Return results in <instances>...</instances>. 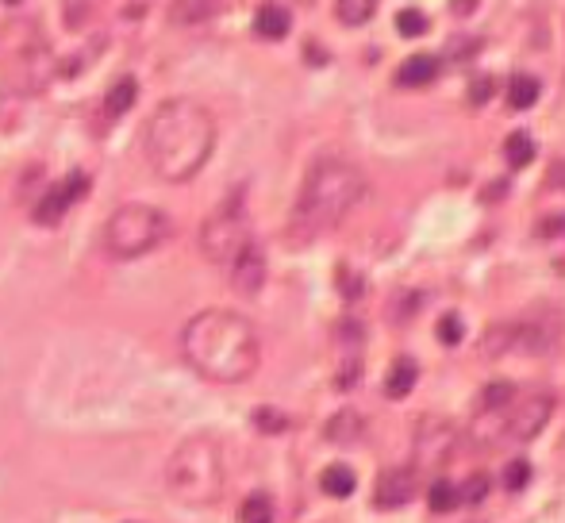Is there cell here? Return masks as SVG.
<instances>
[{"label": "cell", "mask_w": 565, "mask_h": 523, "mask_svg": "<svg viewBox=\"0 0 565 523\" xmlns=\"http://www.w3.org/2000/svg\"><path fill=\"white\" fill-rule=\"evenodd\" d=\"M181 358L212 385H239L258 370L262 339L243 312L204 308L181 327Z\"/></svg>", "instance_id": "obj_1"}, {"label": "cell", "mask_w": 565, "mask_h": 523, "mask_svg": "<svg viewBox=\"0 0 565 523\" xmlns=\"http://www.w3.org/2000/svg\"><path fill=\"white\" fill-rule=\"evenodd\" d=\"M212 150H216V120L200 100H166L154 108V116L143 127L147 166L170 185L193 181L208 166Z\"/></svg>", "instance_id": "obj_2"}, {"label": "cell", "mask_w": 565, "mask_h": 523, "mask_svg": "<svg viewBox=\"0 0 565 523\" xmlns=\"http://www.w3.org/2000/svg\"><path fill=\"white\" fill-rule=\"evenodd\" d=\"M366 197V174L339 154H323L308 166L293 208V239L312 243L323 231L339 227Z\"/></svg>", "instance_id": "obj_3"}, {"label": "cell", "mask_w": 565, "mask_h": 523, "mask_svg": "<svg viewBox=\"0 0 565 523\" xmlns=\"http://www.w3.org/2000/svg\"><path fill=\"white\" fill-rule=\"evenodd\" d=\"M223 447L216 435H189L166 462V489L185 508H212L223 497Z\"/></svg>", "instance_id": "obj_4"}, {"label": "cell", "mask_w": 565, "mask_h": 523, "mask_svg": "<svg viewBox=\"0 0 565 523\" xmlns=\"http://www.w3.org/2000/svg\"><path fill=\"white\" fill-rule=\"evenodd\" d=\"M170 239V216L154 204H120L100 231V247L112 262H135Z\"/></svg>", "instance_id": "obj_5"}, {"label": "cell", "mask_w": 565, "mask_h": 523, "mask_svg": "<svg viewBox=\"0 0 565 523\" xmlns=\"http://www.w3.org/2000/svg\"><path fill=\"white\" fill-rule=\"evenodd\" d=\"M250 224H246V212H243V193L227 197L204 220L200 227V254L212 262V266H231V258L250 243Z\"/></svg>", "instance_id": "obj_6"}, {"label": "cell", "mask_w": 565, "mask_h": 523, "mask_svg": "<svg viewBox=\"0 0 565 523\" xmlns=\"http://www.w3.org/2000/svg\"><path fill=\"white\" fill-rule=\"evenodd\" d=\"M554 347V331L542 324H527V320H516V324H492L481 339V350L489 358H504V354H546Z\"/></svg>", "instance_id": "obj_7"}, {"label": "cell", "mask_w": 565, "mask_h": 523, "mask_svg": "<svg viewBox=\"0 0 565 523\" xmlns=\"http://www.w3.org/2000/svg\"><path fill=\"white\" fill-rule=\"evenodd\" d=\"M554 393H527V397H516L508 404V412H504V439H512V443H531L535 435H539L542 427L550 424V416H554Z\"/></svg>", "instance_id": "obj_8"}, {"label": "cell", "mask_w": 565, "mask_h": 523, "mask_svg": "<svg viewBox=\"0 0 565 523\" xmlns=\"http://www.w3.org/2000/svg\"><path fill=\"white\" fill-rule=\"evenodd\" d=\"M454 447H458V427H454V420L423 416L416 424V431H412V450H416L419 470H439V466H446Z\"/></svg>", "instance_id": "obj_9"}, {"label": "cell", "mask_w": 565, "mask_h": 523, "mask_svg": "<svg viewBox=\"0 0 565 523\" xmlns=\"http://www.w3.org/2000/svg\"><path fill=\"white\" fill-rule=\"evenodd\" d=\"M85 193H89V177L81 174V170H77V174H70L66 181H54L47 193L35 200V208H31V220H35L39 227L62 224V220H66V212H70V208H74V204L85 197Z\"/></svg>", "instance_id": "obj_10"}, {"label": "cell", "mask_w": 565, "mask_h": 523, "mask_svg": "<svg viewBox=\"0 0 565 523\" xmlns=\"http://www.w3.org/2000/svg\"><path fill=\"white\" fill-rule=\"evenodd\" d=\"M266 274H270L266 250L258 247L254 239H250V243L231 258V266H227L231 289H235L239 297H258V293H262V285H266Z\"/></svg>", "instance_id": "obj_11"}, {"label": "cell", "mask_w": 565, "mask_h": 523, "mask_svg": "<svg viewBox=\"0 0 565 523\" xmlns=\"http://www.w3.org/2000/svg\"><path fill=\"white\" fill-rule=\"evenodd\" d=\"M419 493V477L412 466H393V470H385V474L377 477V485H373V504L377 508H404V504H412Z\"/></svg>", "instance_id": "obj_12"}, {"label": "cell", "mask_w": 565, "mask_h": 523, "mask_svg": "<svg viewBox=\"0 0 565 523\" xmlns=\"http://www.w3.org/2000/svg\"><path fill=\"white\" fill-rule=\"evenodd\" d=\"M366 435V416L362 412H354V408H343V412H335L327 427H323V439L327 443H339V447H350V443H358Z\"/></svg>", "instance_id": "obj_13"}, {"label": "cell", "mask_w": 565, "mask_h": 523, "mask_svg": "<svg viewBox=\"0 0 565 523\" xmlns=\"http://www.w3.org/2000/svg\"><path fill=\"white\" fill-rule=\"evenodd\" d=\"M223 8V0H173L170 4V20L177 27H197L216 20Z\"/></svg>", "instance_id": "obj_14"}, {"label": "cell", "mask_w": 565, "mask_h": 523, "mask_svg": "<svg viewBox=\"0 0 565 523\" xmlns=\"http://www.w3.org/2000/svg\"><path fill=\"white\" fill-rule=\"evenodd\" d=\"M289 27H293V16H289V8L285 4H262L258 12H254V31H258V39H285L289 35Z\"/></svg>", "instance_id": "obj_15"}, {"label": "cell", "mask_w": 565, "mask_h": 523, "mask_svg": "<svg viewBox=\"0 0 565 523\" xmlns=\"http://www.w3.org/2000/svg\"><path fill=\"white\" fill-rule=\"evenodd\" d=\"M435 77H439V58H435V54H412V58L396 70V85L419 89V85H431Z\"/></svg>", "instance_id": "obj_16"}, {"label": "cell", "mask_w": 565, "mask_h": 523, "mask_svg": "<svg viewBox=\"0 0 565 523\" xmlns=\"http://www.w3.org/2000/svg\"><path fill=\"white\" fill-rule=\"evenodd\" d=\"M139 97V81L135 77H120V81H112V89L104 93V120H120L131 112V104Z\"/></svg>", "instance_id": "obj_17"}, {"label": "cell", "mask_w": 565, "mask_h": 523, "mask_svg": "<svg viewBox=\"0 0 565 523\" xmlns=\"http://www.w3.org/2000/svg\"><path fill=\"white\" fill-rule=\"evenodd\" d=\"M419 381V366L412 358H396L393 366H389V377H385V393L393 400H404L412 389H416Z\"/></svg>", "instance_id": "obj_18"}, {"label": "cell", "mask_w": 565, "mask_h": 523, "mask_svg": "<svg viewBox=\"0 0 565 523\" xmlns=\"http://www.w3.org/2000/svg\"><path fill=\"white\" fill-rule=\"evenodd\" d=\"M354 485H358V477H354V470H350V466H343V462L327 466V470L320 474V489L327 493V497H335V500L350 497V493H354Z\"/></svg>", "instance_id": "obj_19"}, {"label": "cell", "mask_w": 565, "mask_h": 523, "mask_svg": "<svg viewBox=\"0 0 565 523\" xmlns=\"http://www.w3.org/2000/svg\"><path fill=\"white\" fill-rule=\"evenodd\" d=\"M519 397V389L512 381H492L485 385V393L477 397V412H508V404Z\"/></svg>", "instance_id": "obj_20"}, {"label": "cell", "mask_w": 565, "mask_h": 523, "mask_svg": "<svg viewBox=\"0 0 565 523\" xmlns=\"http://www.w3.org/2000/svg\"><path fill=\"white\" fill-rule=\"evenodd\" d=\"M377 4L381 0H335V16L346 27H362L377 16Z\"/></svg>", "instance_id": "obj_21"}, {"label": "cell", "mask_w": 565, "mask_h": 523, "mask_svg": "<svg viewBox=\"0 0 565 523\" xmlns=\"http://www.w3.org/2000/svg\"><path fill=\"white\" fill-rule=\"evenodd\" d=\"M539 93H542L539 77L516 74L512 81H508V104H512V108H519V112H527V108L539 100Z\"/></svg>", "instance_id": "obj_22"}, {"label": "cell", "mask_w": 565, "mask_h": 523, "mask_svg": "<svg viewBox=\"0 0 565 523\" xmlns=\"http://www.w3.org/2000/svg\"><path fill=\"white\" fill-rule=\"evenodd\" d=\"M504 158H508V166H512V170L531 166V158H535V143H531V135H527V131L508 135V143H504Z\"/></svg>", "instance_id": "obj_23"}, {"label": "cell", "mask_w": 565, "mask_h": 523, "mask_svg": "<svg viewBox=\"0 0 565 523\" xmlns=\"http://www.w3.org/2000/svg\"><path fill=\"white\" fill-rule=\"evenodd\" d=\"M239 523H273V500L266 493H250L239 508Z\"/></svg>", "instance_id": "obj_24"}, {"label": "cell", "mask_w": 565, "mask_h": 523, "mask_svg": "<svg viewBox=\"0 0 565 523\" xmlns=\"http://www.w3.org/2000/svg\"><path fill=\"white\" fill-rule=\"evenodd\" d=\"M427 27H431V20H427V12H419V8H400V12H396V31H400L404 39H416Z\"/></svg>", "instance_id": "obj_25"}, {"label": "cell", "mask_w": 565, "mask_h": 523, "mask_svg": "<svg viewBox=\"0 0 565 523\" xmlns=\"http://www.w3.org/2000/svg\"><path fill=\"white\" fill-rule=\"evenodd\" d=\"M427 504H431V512H450L454 504H462V500H458V485H450V481H435V485H431V493H427Z\"/></svg>", "instance_id": "obj_26"}, {"label": "cell", "mask_w": 565, "mask_h": 523, "mask_svg": "<svg viewBox=\"0 0 565 523\" xmlns=\"http://www.w3.org/2000/svg\"><path fill=\"white\" fill-rule=\"evenodd\" d=\"M485 497H489V477L485 474H473L466 485H458V500L462 504H481Z\"/></svg>", "instance_id": "obj_27"}, {"label": "cell", "mask_w": 565, "mask_h": 523, "mask_svg": "<svg viewBox=\"0 0 565 523\" xmlns=\"http://www.w3.org/2000/svg\"><path fill=\"white\" fill-rule=\"evenodd\" d=\"M254 427L266 431V435H281V431L289 427V420H285L281 412H273V408H258V412H254Z\"/></svg>", "instance_id": "obj_28"}, {"label": "cell", "mask_w": 565, "mask_h": 523, "mask_svg": "<svg viewBox=\"0 0 565 523\" xmlns=\"http://www.w3.org/2000/svg\"><path fill=\"white\" fill-rule=\"evenodd\" d=\"M462 335H466V327H462V316H443L439 320V343H446V347H458L462 343Z\"/></svg>", "instance_id": "obj_29"}, {"label": "cell", "mask_w": 565, "mask_h": 523, "mask_svg": "<svg viewBox=\"0 0 565 523\" xmlns=\"http://www.w3.org/2000/svg\"><path fill=\"white\" fill-rule=\"evenodd\" d=\"M504 481H508V489H512V493L527 489V481H531V466H527L523 458H512V462H508V470H504Z\"/></svg>", "instance_id": "obj_30"}, {"label": "cell", "mask_w": 565, "mask_h": 523, "mask_svg": "<svg viewBox=\"0 0 565 523\" xmlns=\"http://www.w3.org/2000/svg\"><path fill=\"white\" fill-rule=\"evenodd\" d=\"M489 93H492V81H489V77L473 81V85H469V104H485V100H489Z\"/></svg>", "instance_id": "obj_31"}, {"label": "cell", "mask_w": 565, "mask_h": 523, "mask_svg": "<svg viewBox=\"0 0 565 523\" xmlns=\"http://www.w3.org/2000/svg\"><path fill=\"white\" fill-rule=\"evenodd\" d=\"M339 281H343V293H346L350 300L362 297V277H350V274L343 270V274H339Z\"/></svg>", "instance_id": "obj_32"}, {"label": "cell", "mask_w": 565, "mask_h": 523, "mask_svg": "<svg viewBox=\"0 0 565 523\" xmlns=\"http://www.w3.org/2000/svg\"><path fill=\"white\" fill-rule=\"evenodd\" d=\"M477 4H481V0H450V12H454V16H469Z\"/></svg>", "instance_id": "obj_33"}, {"label": "cell", "mask_w": 565, "mask_h": 523, "mask_svg": "<svg viewBox=\"0 0 565 523\" xmlns=\"http://www.w3.org/2000/svg\"><path fill=\"white\" fill-rule=\"evenodd\" d=\"M4 4H20V0H4Z\"/></svg>", "instance_id": "obj_34"}, {"label": "cell", "mask_w": 565, "mask_h": 523, "mask_svg": "<svg viewBox=\"0 0 565 523\" xmlns=\"http://www.w3.org/2000/svg\"><path fill=\"white\" fill-rule=\"evenodd\" d=\"M473 523H485V520H473Z\"/></svg>", "instance_id": "obj_35"}]
</instances>
